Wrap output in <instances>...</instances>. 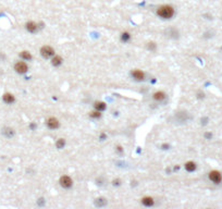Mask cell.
<instances>
[{
  "mask_svg": "<svg viewBox=\"0 0 222 209\" xmlns=\"http://www.w3.org/2000/svg\"><path fill=\"white\" fill-rule=\"evenodd\" d=\"M130 39H131V35H130V33H128V32L122 33V35H121V40H122V42L126 43V42H129Z\"/></svg>",
  "mask_w": 222,
  "mask_h": 209,
  "instance_id": "16",
  "label": "cell"
},
{
  "mask_svg": "<svg viewBox=\"0 0 222 209\" xmlns=\"http://www.w3.org/2000/svg\"><path fill=\"white\" fill-rule=\"evenodd\" d=\"M47 126H48L50 130H57L59 126H60V123H59V121H58L56 118L51 117L47 120Z\"/></svg>",
  "mask_w": 222,
  "mask_h": 209,
  "instance_id": "7",
  "label": "cell"
},
{
  "mask_svg": "<svg viewBox=\"0 0 222 209\" xmlns=\"http://www.w3.org/2000/svg\"><path fill=\"white\" fill-rule=\"evenodd\" d=\"M208 177H209V180L212 182V183H215V184H220L222 181V174L219 171H217V170H212V171H210L209 174H208Z\"/></svg>",
  "mask_w": 222,
  "mask_h": 209,
  "instance_id": "2",
  "label": "cell"
},
{
  "mask_svg": "<svg viewBox=\"0 0 222 209\" xmlns=\"http://www.w3.org/2000/svg\"><path fill=\"white\" fill-rule=\"evenodd\" d=\"M156 13L159 18L169 20L174 15V8L172 6H169V5H163V6H160L157 9Z\"/></svg>",
  "mask_w": 222,
  "mask_h": 209,
  "instance_id": "1",
  "label": "cell"
},
{
  "mask_svg": "<svg viewBox=\"0 0 222 209\" xmlns=\"http://www.w3.org/2000/svg\"><path fill=\"white\" fill-rule=\"evenodd\" d=\"M131 75L136 81H144V79H145V73L143 72L142 70H138V69H134L131 72Z\"/></svg>",
  "mask_w": 222,
  "mask_h": 209,
  "instance_id": "6",
  "label": "cell"
},
{
  "mask_svg": "<svg viewBox=\"0 0 222 209\" xmlns=\"http://www.w3.org/2000/svg\"><path fill=\"white\" fill-rule=\"evenodd\" d=\"M142 204L144 206H146V207H151V206H154L155 205V200L153 197L146 196V197H143L142 198Z\"/></svg>",
  "mask_w": 222,
  "mask_h": 209,
  "instance_id": "10",
  "label": "cell"
},
{
  "mask_svg": "<svg viewBox=\"0 0 222 209\" xmlns=\"http://www.w3.org/2000/svg\"><path fill=\"white\" fill-rule=\"evenodd\" d=\"M89 116L92 118H94V119H99V118L101 117V111H98V110L92 111V112L89 113Z\"/></svg>",
  "mask_w": 222,
  "mask_h": 209,
  "instance_id": "17",
  "label": "cell"
},
{
  "mask_svg": "<svg viewBox=\"0 0 222 209\" xmlns=\"http://www.w3.org/2000/svg\"><path fill=\"white\" fill-rule=\"evenodd\" d=\"M94 107H95V109L98 111H102L106 109V104L104 101H96L95 104H94Z\"/></svg>",
  "mask_w": 222,
  "mask_h": 209,
  "instance_id": "15",
  "label": "cell"
},
{
  "mask_svg": "<svg viewBox=\"0 0 222 209\" xmlns=\"http://www.w3.org/2000/svg\"><path fill=\"white\" fill-rule=\"evenodd\" d=\"M14 70L18 74H24L28 71V65L25 61H18L14 64Z\"/></svg>",
  "mask_w": 222,
  "mask_h": 209,
  "instance_id": "3",
  "label": "cell"
},
{
  "mask_svg": "<svg viewBox=\"0 0 222 209\" xmlns=\"http://www.w3.org/2000/svg\"><path fill=\"white\" fill-rule=\"evenodd\" d=\"M25 28H26V31L27 32L34 34V33H36V32L38 31V25H37V23H35V22L30 21V22H27V23L25 24Z\"/></svg>",
  "mask_w": 222,
  "mask_h": 209,
  "instance_id": "8",
  "label": "cell"
},
{
  "mask_svg": "<svg viewBox=\"0 0 222 209\" xmlns=\"http://www.w3.org/2000/svg\"><path fill=\"white\" fill-rule=\"evenodd\" d=\"M196 163L194 162V161H187L186 163H185V169H186V171H188V172H193V171H195L196 170Z\"/></svg>",
  "mask_w": 222,
  "mask_h": 209,
  "instance_id": "11",
  "label": "cell"
},
{
  "mask_svg": "<svg viewBox=\"0 0 222 209\" xmlns=\"http://www.w3.org/2000/svg\"><path fill=\"white\" fill-rule=\"evenodd\" d=\"M20 57L24 60V61H30V60H32V55H31V52H28V51H21L20 52Z\"/></svg>",
  "mask_w": 222,
  "mask_h": 209,
  "instance_id": "13",
  "label": "cell"
},
{
  "mask_svg": "<svg viewBox=\"0 0 222 209\" xmlns=\"http://www.w3.org/2000/svg\"><path fill=\"white\" fill-rule=\"evenodd\" d=\"M2 100H3L6 104H11L15 101V97L13 96L12 94H10V93H6V94L2 96Z\"/></svg>",
  "mask_w": 222,
  "mask_h": 209,
  "instance_id": "9",
  "label": "cell"
},
{
  "mask_svg": "<svg viewBox=\"0 0 222 209\" xmlns=\"http://www.w3.org/2000/svg\"><path fill=\"white\" fill-rule=\"evenodd\" d=\"M56 145H57V147L58 148H63L64 147V145H65V141H64V138H59L57 143H56Z\"/></svg>",
  "mask_w": 222,
  "mask_h": 209,
  "instance_id": "18",
  "label": "cell"
},
{
  "mask_svg": "<svg viewBox=\"0 0 222 209\" xmlns=\"http://www.w3.org/2000/svg\"><path fill=\"white\" fill-rule=\"evenodd\" d=\"M51 63H52L54 67H59V65H61L62 63V58L59 57V56H56V57H54L51 59Z\"/></svg>",
  "mask_w": 222,
  "mask_h": 209,
  "instance_id": "14",
  "label": "cell"
},
{
  "mask_svg": "<svg viewBox=\"0 0 222 209\" xmlns=\"http://www.w3.org/2000/svg\"><path fill=\"white\" fill-rule=\"evenodd\" d=\"M59 183H60V185L63 188H70L73 185V181H72V179L70 178L69 175H63V177L60 178Z\"/></svg>",
  "mask_w": 222,
  "mask_h": 209,
  "instance_id": "5",
  "label": "cell"
},
{
  "mask_svg": "<svg viewBox=\"0 0 222 209\" xmlns=\"http://www.w3.org/2000/svg\"><path fill=\"white\" fill-rule=\"evenodd\" d=\"M153 98L156 100V101H162L166 99V94L163 92H156L153 95Z\"/></svg>",
  "mask_w": 222,
  "mask_h": 209,
  "instance_id": "12",
  "label": "cell"
},
{
  "mask_svg": "<svg viewBox=\"0 0 222 209\" xmlns=\"http://www.w3.org/2000/svg\"><path fill=\"white\" fill-rule=\"evenodd\" d=\"M40 55L43 56L45 59H49L50 57L55 56V49L50 46H44L40 48Z\"/></svg>",
  "mask_w": 222,
  "mask_h": 209,
  "instance_id": "4",
  "label": "cell"
},
{
  "mask_svg": "<svg viewBox=\"0 0 222 209\" xmlns=\"http://www.w3.org/2000/svg\"><path fill=\"white\" fill-rule=\"evenodd\" d=\"M3 133H5V134H6V136H8V137H12V136L14 135V131H13L12 129H10V128H7V129H5Z\"/></svg>",
  "mask_w": 222,
  "mask_h": 209,
  "instance_id": "19",
  "label": "cell"
}]
</instances>
